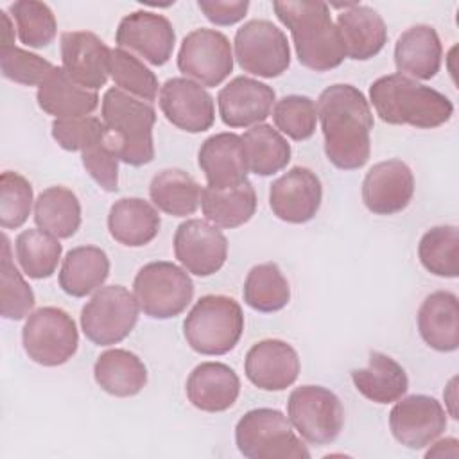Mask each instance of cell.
Here are the masks:
<instances>
[{"label": "cell", "mask_w": 459, "mask_h": 459, "mask_svg": "<svg viewBox=\"0 0 459 459\" xmlns=\"http://www.w3.org/2000/svg\"><path fill=\"white\" fill-rule=\"evenodd\" d=\"M316 108L328 161L342 170L364 167L371 154L373 129L366 95L351 84H332L321 91Z\"/></svg>", "instance_id": "obj_1"}, {"label": "cell", "mask_w": 459, "mask_h": 459, "mask_svg": "<svg viewBox=\"0 0 459 459\" xmlns=\"http://www.w3.org/2000/svg\"><path fill=\"white\" fill-rule=\"evenodd\" d=\"M369 100L377 115L393 126L434 129L454 115L446 95L400 74L378 77L369 86Z\"/></svg>", "instance_id": "obj_2"}, {"label": "cell", "mask_w": 459, "mask_h": 459, "mask_svg": "<svg viewBox=\"0 0 459 459\" xmlns=\"http://www.w3.org/2000/svg\"><path fill=\"white\" fill-rule=\"evenodd\" d=\"M278 20L290 30L298 61L314 70L337 68L344 57V43L325 2H273Z\"/></svg>", "instance_id": "obj_3"}, {"label": "cell", "mask_w": 459, "mask_h": 459, "mask_svg": "<svg viewBox=\"0 0 459 459\" xmlns=\"http://www.w3.org/2000/svg\"><path fill=\"white\" fill-rule=\"evenodd\" d=\"M102 122L120 161L142 167L154 160V108L118 88L102 97Z\"/></svg>", "instance_id": "obj_4"}, {"label": "cell", "mask_w": 459, "mask_h": 459, "mask_svg": "<svg viewBox=\"0 0 459 459\" xmlns=\"http://www.w3.org/2000/svg\"><path fill=\"white\" fill-rule=\"evenodd\" d=\"M242 332V307L222 294L199 298L183 323L188 346L201 355H226L237 346Z\"/></svg>", "instance_id": "obj_5"}, {"label": "cell", "mask_w": 459, "mask_h": 459, "mask_svg": "<svg viewBox=\"0 0 459 459\" xmlns=\"http://www.w3.org/2000/svg\"><path fill=\"white\" fill-rule=\"evenodd\" d=\"M235 443L247 459H308L307 445L294 434L289 418L269 407L247 411L235 427Z\"/></svg>", "instance_id": "obj_6"}, {"label": "cell", "mask_w": 459, "mask_h": 459, "mask_svg": "<svg viewBox=\"0 0 459 459\" xmlns=\"http://www.w3.org/2000/svg\"><path fill=\"white\" fill-rule=\"evenodd\" d=\"M133 294L145 316L170 319L190 305L194 283L188 273L172 262H149L136 273Z\"/></svg>", "instance_id": "obj_7"}, {"label": "cell", "mask_w": 459, "mask_h": 459, "mask_svg": "<svg viewBox=\"0 0 459 459\" xmlns=\"http://www.w3.org/2000/svg\"><path fill=\"white\" fill-rule=\"evenodd\" d=\"M22 344L27 357L47 368L68 362L79 344L75 321L63 308L41 307L27 317L22 330Z\"/></svg>", "instance_id": "obj_8"}, {"label": "cell", "mask_w": 459, "mask_h": 459, "mask_svg": "<svg viewBox=\"0 0 459 459\" xmlns=\"http://www.w3.org/2000/svg\"><path fill=\"white\" fill-rule=\"evenodd\" d=\"M140 307L133 292L122 285L95 290L81 310V328L93 344L109 346L124 341L138 321Z\"/></svg>", "instance_id": "obj_9"}, {"label": "cell", "mask_w": 459, "mask_h": 459, "mask_svg": "<svg viewBox=\"0 0 459 459\" xmlns=\"http://www.w3.org/2000/svg\"><path fill=\"white\" fill-rule=\"evenodd\" d=\"M287 418L307 443L328 445L342 430L344 409L333 391L323 385H299L289 394Z\"/></svg>", "instance_id": "obj_10"}, {"label": "cell", "mask_w": 459, "mask_h": 459, "mask_svg": "<svg viewBox=\"0 0 459 459\" xmlns=\"http://www.w3.org/2000/svg\"><path fill=\"white\" fill-rule=\"evenodd\" d=\"M235 59L253 75L273 79L290 65L287 36L269 20H249L235 34Z\"/></svg>", "instance_id": "obj_11"}, {"label": "cell", "mask_w": 459, "mask_h": 459, "mask_svg": "<svg viewBox=\"0 0 459 459\" xmlns=\"http://www.w3.org/2000/svg\"><path fill=\"white\" fill-rule=\"evenodd\" d=\"M178 68L201 86H219L233 70L230 39L215 29H195L183 38Z\"/></svg>", "instance_id": "obj_12"}, {"label": "cell", "mask_w": 459, "mask_h": 459, "mask_svg": "<svg viewBox=\"0 0 459 459\" xmlns=\"http://www.w3.org/2000/svg\"><path fill=\"white\" fill-rule=\"evenodd\" d=\"M115 43L117 48L161 66L172 56L176 32L167 16L152 11H133L120 20Z\"/></svg>", "instance_id": "obj_13"}, {"label": "cell", "mask_w": 459, "mask_h": 459, "mask_svg": "<svg viewBox=\"0 0 459 459\" xmlns=\"http://www.w3.org/2000/svg\"><path fill=\"white\" fill-rule=\"evenodd\" d=\"M174 255L186 273L212 276L228 258V240L212 222L188 219L174 233Z\"/></svg>", "instance_id": "obj_14"}, {"label": "cell", "mask_w": 459, "mask_h": 459, "mask_svg": "<svg viewBox=\"0 0 459 459\" xmlns=\"http://www.w3.org/2000/svg\"><path fill=\"white\" fill-rule=\"evenodd\" d=\"M393 437L407 448H425L446 429V411L427 394H411L396 400L389 412Z\"/></svg>", "instance_id": "obj_15"}, {"label": "cell", "mask_w": 459, "mask_h": 459, "mask_svg": "<svg viewBox=\"0 0 459 459\" xmlns=\"http://www.w3.org/2000/svg\"><path fill=\"white\" fill-rule=\"evenodd\" d=\"M323 201V186L316 172L307 167H292L273 181L269 206L273 213L290 224H303L316 217Z\"/></svg>", "instance_id": "obj_16"}, {"label": "cell", "mask_w": 459, "mask_h": 459, "mask_svg": "<svg viewBox=\"0 0 459 459\" xmlns=\"http://www.w3.org/2000/svg\"><path fill=\"white\" fill-rule=\"evenodd\" d=\"M160 108L165 118L181 131L203 133L215 122L212 95L199 82L172 77L160 88Z\"/></svg>", "instance_id": "obj_17"}, {"label": "cell", "mask_w": 459, "mask_h": 459, "mask_svg": "<svg viewBox=\"0 0 459 459\" xmlns=\"http://www.w3.org/2000/svg\"><path fill=\"white\" fill-rule=\"evenodd\" d=\"M61 61L74 82L97 91L109 77L111 48L90 30H66L61 34Z\"/></svg>", "instance_id": "obj_18"}, {"label": "cell", "mask_w": 459, "mask_h": 459, "mask_svg": "<svg viewBox=\"0 0 459 459\" xmlns=\"http://www.w3.org/2000/svg\"><path fill=\"white\" fill-rule=\"evenodd\" d=\"M412 195V170L396 158L375 163L362 181V201L375 215H393L405 210Z\"/></svg>", "instance_id": "obj_19"}, {"label": "cell", "mask_w": 459, "mask_h": 459, "mask_svg": "<svg viewBox=\"0 0 459 459\" xmlns=\"http://www.w3.org/2000/svg\"><path fill=\"white\" fill-rule=\"evenodd\" d=\"M244 373L258 389L283 391L298 380V351L281 339L258 341L246 353Z\"/></svg>", "instance_id": "obj_20"}, {"label": "cell", "mask_w": 459, "mask_h": 459, "mask_svg": "<svg viewBox=\"0 0 459 459\" xmlns=\"http://www.w3.org/2000/svg\"><path fill=\"white\" fill-rule=\"evenodd\" d=\"M274 99L269 84L238 75L217 93L219 115L228 127H253L271 115Z\"/></svg>", "instance_id": "obj_21"}, {"label": "cell", "mask_w": 459, "mask_h": 459, "mask_svg": "<svg viewBox=\"0 0 459 459\" xmlns=\"http://www.w3.org/2000/svg\"><path fill=\"white\" fill-rule=\"evenodd\" d=\"M197 161L210 188H230L247 179L242 136L217 133L201 143Z\"/></svg>", "instance_id": "obj_22"}, {"label": "cell", "mask_w": 459, "mask_h": 459, "mask_svg": "<svg viewBox=\"0 0 459 459\" xmlns=\"http://www.w3.org/2000/svg\"><path fill=\"white\" fill-rule=\"evenodd\" d=\"M190 403L204 412H222L233 407L240 394V378L222 362H201L186 378Z\"/></svg>", "instance_id": "obj_23"}, {"label": "cell", "mask_w": 459, "mask_h": 459, "mask_svg": "<svg viewBox=\"0 0 459 459\" xmlns=\"http://www.w3.org/2000/svg\"><path fill=\"white\" fill-rule=\"evenodd\" d=\"M443 47L434 27L418 23L400 34L394 45V65L400 75L429 81L441 68Z\"/></svg>", "instance_id": "obj_24"}, {"label": "cell", "mask_w": 459, "mask_h": 459, "mask_svg": "<svg viewBox=\"0 0 459 459\" xmlns=\"http://www.w3.org/2000/svg\"><path fill=\"white\" fill-rule=\"evenodd\" d=\"M335 25L344 43L346 56L355 61H368L375 57L387 41L384 18L368 5L350 4L337 16Z\"/></svg>", "instance_id": "obj_25"}, {"label": "cell", "mask_w": 459, "mask_h": 459, "mask_svg": "<svg viewBox=\"0 0 459 459\" xmlns=\"http://www.w3.org/2000/svg\"><path fill=\"white\" fill-rule=\"evenodd\" d=\"M418 330L427 346L436 351L459 348V301L454 292L436 290L429 294L418 310Z\"/></svg>", "instance_id": "obj_26"}, {"label": "cell", "mask_w": 459, "mask_h": 459, "mask_svg": "<svg viewBox=\"0 0 459 459\" xmlns=\"http://www.w3.org/2000/svg\"><path fill=\"white\" fill-rule=\"evenodd\" d=\"M161 226L154 204L140 197H122L115 201L108 213L109 235L122 246L142 247L154 240Z\"/></svg>", "instance_id": "obj_27"}, {"label": "cell", "mask_w": 459, "mask_h": 459, "mask_svg": "<svg viewBox=\"0 0 459 459\" xmlns=\"http://www.w3.org/2000/svg\"><path fill=\"white\" fill-rule=\"evenodd\" d=\"M36 99L38 106L56 118L88 117L99 106L97 91L86 90L74 82L63 66H56L38 86Z\"/></svg>", "instance_id": "obj_28"}, {"label": "cell", "mask_w": 459, "mask_h": 459, "mask_svg": "<svg viewBox=\"0 0 459 459\" xmlns=\"http://www.w3.org/2000/svg\"><path fill=\"white\" fill-rule=\"evenodd\" d=\"M97 385L111 396L127 398L138 394L147 384V368L129 350L113 348L99 355L93 366Z\"/></svg>", "instance_id": "obj_29"}, {"label": "cell", "mask_w": 459, "mask_h": 459, "mask_svg": "<svg viewBox=\"0 0 459 459\" xmlns=\"http://www.w3.org/2000/svg\"><path fill=\"white\" fill-rule=\"evenodd\" d=\"M355 389L375 403H393L409 389L405 369L389 355L380 351L369 353L366 368L351 369Z\"/></svg>", "instance_id": "obj_30"}, {"label": "cell", "mask_w": 459, "mask_h": 459, "mask_svg": "<svg viewBox=\"0 0 459 459\" xmlns=\"http://www.w3.org/2000/svg\"><path fill=\"white\" fill-rule=\"evenodd\" d=\"M109 276V258L97 246H77L66 253L59 271V287L72 298H84L102 287Z\"/></svg>", "instance_id": "obj_31"}, {"label": "cell", "mask_w": 459, "mask_h": 459, "mask_svg": "<svg viewBox=\"0 0 459 459\" xmlns=\"http://www.w3.org/2000/svg\"><path fill=\"white\" fill-rule=\"evenodd\" d=\"M203 215L217 228H238L256 212V194L249 179L230 188H203Z\"/></svg>", "instance_id": "obj_32"}, {"label": "cell", "mask_w": 459, "mask_h": 459, "mask_svg": "<svg viewBox=\"0 0 459 459\" xmlns=\"http://www.w3.org/2000/svg\"><path fill=\"white\" fill-rule=\"evenodd\" d=\"M149 195L158 210L174 217H186L199 208L203 188L188 172L165 169L151 179Z\"/></svg>", "instance_id": "obj_33"}, {"label": "cell", "mask_w": 459, "mask_h": 459, "mask_svg": "<svg viewBox=\"0 0 459 459\" xmlns=\"http://www.w3.org/2000/svg\"><path fill=\"white\" fill-rule=\"evenodd\" d=\"M34 222L39 230L70 238L81 226V203L66 186H48L34 201Z\"/></svg>", "instance_id": "obj_34"}, {"label": "cell", "mask_w": 459, "mask_h": 459, "mask_svg": "<svg viewBox=\"0 0 459 459\" xmlns=\"http://www.w3.org/2000/svg\"><path fill=\"white\" fill-rule=\"evenodd\" d=\"M247 170L267 178L287 167L290 145L283 134L269 124H256L242 134Z\"/></svg>", "instance_id": "obj_35"}, {"label": "cell", "mask_w": 459, "mask_h": 459, "mask_svg": "<svg viewBox=\"0 0 459 459\" xmlns=\"http://www.w3.org/2000/svg\"><path fill=\"white\" fill-rule=\"evenodd\" d=\"M242 296L247 307L256 312H278L290 301V287L281 269L274 262L258 264L249 269Z\"/></svg>", "instance_id": "obj_36"}, {"label": "cell", "mask_w": 459, "mask_h": 459, "mask_svg": "<svg viewBox=\"0 0 459 459\" xmlns=\"http://www.w3.org/2000/svg\"><path fill=\"white\" fill-rule=\"evenodd\" d=\"M16 260L22 271L32 280L50 278L61 260L63 246L59 238L39 230H25L16 237L14 242Z\"/></svg>", "instance_id": "obj_37"}, {"label": "cell", "mask_w": 459, "mask_h": 459, "mask_svg": "<svg viewBox=\"0 0 459 459\" xmlns=\"http://www.w3.org/2000/svg\"><path fill=\"white\" fill-rule=\"evenodd\" d=\"M421 265L434 276H459V230L454 224L434 226L423 233L418 244Z\"/></svg>", "instance_id": "obj_38"}, {"label": "cell", "mask_w": 459, "mask_h": 459, "mask_svg": "<svg viewBox=\"0 0 459 459\" xmlns=\"http://www.w3.org/2000/svg\"><path fill=\"white\" fill-rule=\"evenodd\" d=\"M36 298L30 285L11 260V244L7 235H2L0 260V314L5 319L20 321L30 316Z\"/></svg>", "instance_id": "obj_39"}, {"label": "cell", "mask_w": 459, "mask_h": 459, "mask_svg": "<svg viewBox=\"0 0 459 459\" xmlns=\"http://www.w3.org/2000/svg\"><path fill=\"white\" fill-rule=\"evenodd\" d=\"M109 75L115 82V88L140 99L152 102L158 95V77L151 68L143 65L136 56L122 48H111Z\"/></svg>", "instance_id": "obj_40"}, {"label": "cell", "mask_w": 459, "mask_h": 459, "mask_svg": "<svg viewBox=\"0 0 459 459\" xmlns=\"http://www.w3.org/2000/svg\"><path fill=\"white\" fill-rule=\"evenodd\" d=\"M16 20L18 38L30 48L48 47L57 34V22L52 9L38 0H18L9 7Z\"/></svg>", "instance_id": "obj_41"}, {"label": "cell", "mask_w": 459, "mask_h": 459, "mask_svg": "<svg viewBox=\"0 0 459 459\" xmlns=\"http://www.w3.org/2000/svg\"><path fill=\"white\" fill-rule=\"evenodd\" d=\"M273 120L280 133L301 142L316 133L317 108L307 95H285L273 108Z\"/></svg>", "instance_id": "obj_42"}, {"label": "cell", "mask_w": 459, "mask_h": 459, "mask_svg": "<svg viewBox=\"0 0 459 459\" xmlns=\"http://www.w3.org/2000/svg\"><path fill=\"white\" fill-rule=\"evenodd\" d=\"M34 201L32 185L18 172L5 170L0 176V226L16 230L25 224Z\"/></svg>", "instance_id": "obj_43"}, {"label": "cell", "mask_w": 459, "mask_h": 459, "mask_svg": "<svg viewBox=\"0 0 459 459\" xmlns=\"http://www.w3.org/2000/svg\"><path fill=\"white\" fill-rule=\"evenodd\" d=\"M56 66L16 45L0 47V70L2 75L23 86H39Z\"/></svg>", "instance_id": "obj_44"}, {"label": "cell", "mask_w": 459, "mask_h": 459, "mask_svg": "<svg viewBox=\"0 0 459 459\" xmlns=\"http://www.w3.org/2000/svg\"><path fill=\"white\" fill-rule=\"evenodd\" d=\"M81 161L90 178L106 192L118 190V156L108 131L81 152Z\"/></svg>", "instance_id": "obj_45"}, {"label": "cell", "mask_w": 459, "mask_h": 459, "mask_svg": "<svg viewBox=\"0 0 459 459\" xmlns=\"http://www.w3.org/2000/svg\"><path fill=\"white\" fill-rule=\"evenodd\" d=\"M106 133V126L97 117L56 118L52 122V138L65 151H84Z\"/></svg>", "instance_id": "obj_46"}, {"label": "cell", "mask_w": 459, "mask_h": 459, "mask_svg": "<svg viewBox=\"0 0 459 459\" xmlns=\"http://www.w3.org/2000/svg\"><path fill=\"white\" fill-rule=\"evenodd\" d=\"M197 7L215 25H233L244 20L249 2L247 0H199Z\"/></svg>", "instance_id": "obj_47"}, {"label": "cell", "mask_w": 459, "mask_h": 459, "mask_svg": "<svg viewBox=\"0 0 459 459\" xmlns=\"http://www.w3.org/2000/svg\"><path fill=\"white\" fill-rule=\"evenodd\" d=\"M448 448H457V439L455 437H446V439H441V441L434 443V446L425 454V457H445V455L457 457L455 454L448 452Z\"/></svg>", "instance_id": "obj_48"}, {"label": "cell", "mask_w": 459, "mask_h": 459, "mask_svg": "<svg viewBox=\"0 0 459 459\" xmlns=\"http://www.w3.org/2000/svg\"><path fill=\"white\" fill-rule=\"evenodd\" d=\"M2 14V22H4V29H2V45L0 47H9L14 43V29L11 23V18L5 11H0Z\"/></svg>", "instance_id": "obj_49"}]
</instances>
